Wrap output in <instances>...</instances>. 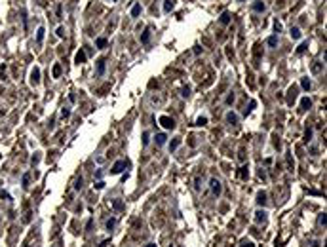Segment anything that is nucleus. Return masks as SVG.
Here are the masks:
<instances>
[{"label": "nucleus", "instance_id": "obj_21", "mask_svg": "<svg viewBox=\"0 0 327 247\" xmlns=\"http://www.w3.org/2000/svg\"><path fill=\"white\" fill-rule=\"evenodd\" d=\"M179 144H181V139H179V137H177V139H173L171 143H169V150H175V148L179 147Z\"/></svg>", "mask_w": 327, "mask_h": 247}, {"label": "nucleus", "instance_id": "obj_16", "mask_svg": "<svg viewBox=\"0 0 327 247\" xmlns=\"http://www.w3.org/2000/svg\"><path fill=\"white\" fill-rule=\"evenodd\" d=\"M95 46H97L99 50L107 48V38H103V36H101V38H97V40H95Z\"/></svg>", "mask_w": 327, "mask_h": 247}, {"label": "nucleus", "instance_id": "obj_43", "mask_svg": "<svg viewBox=\"0 0 327 247\" xmlns=\"http://www.w3.org/2000/svg\"><path fill=\"white\" fill-rule=\"evenodd\" d=\"M274 29H276V31H281V25H280V23L276 21V23H274Z\"/></svg>", "mask_w": 327, "mask_h": 247}, {"label": "nucleus", "instance_id": "obj_37", "mask_svg": "<svg viewBox=\"0 0 327 247\" xmlns=\"http://www.w3.org/2000/svg\"><path fill=\"white\" fill-rule=\"evenodd\" d=\"M183 97H188L190 95V88H183V93H181Z\"/></svg>", "mask_w": 327, "mask_h": 247}, {"label": "nucleus", "instance_id": "obj_5", "mask_svg": "<svg viewBox=\"0 0 327 247\" xmlns=\"http://www.w3.org/2000/svg\"><path fill=\"white\" fill-rule=\"evenodd\" d=\"M227 122H228V124H232V125H236L238 122H240V116H238L236 112L230 110V112H227Z\"/></svg>", "mask_w": 327, "mask_h": 247}, {"label": "nucleus", "instance_id": "obj_35", "mask_svg": "<svg viewBox=\"0 0 327 247\" xmlns=\"http://www.w3.org/2000/svg\"><path fill=\"white\" fill-rule=\"evenodd\" d=\"M61 116H63V118L71 116V108H63V110H61Z\"/></svg>", "mask_w": 327, "mask_h": 247}, {"label": "nucleus", "instance_id": "obj_26", "mask_svg": "<svg viewBox=\"0 0 327 247\" xmlns=\"http://www.w3.org/2000/svg\"><path fill=\"white\" fill-rule=\"evenodd\" d=\"M207 124V118L205 116H200V118H196V125H205Z\"/></svg>", "mask_w": 327, "mask_h": 247}, {"label": "nucleus", "instance_id": "obj_22", "mask_svg": "<svg viewBox=\"0 0 327 247\" xmlns=\"http://www.w3.org/2000/svg\"><path fill=\"white\" fill-rule=\"evenodd\" d=\"M139 14H141V4H135V6L131 8V15H133V17H137Z\"/></svg>", "mask_w": 327, "mask_h": 247}, {"label": "nucleus", "instance_id": "obj_45", "mask_svg": "<svg viewBox=\"0 0 327 247\" xmlns=\"http://www.w3.org/2000/svg\"><path fill=\"white\" fill-rule=\"evenodd\" d=\"M147 247H156V243H148V245H147Z\"/></svg>", "mask_w": 327, "mask_h": 247}, {"label": "nucleus", "instance_id": "obj_29", "mask_svg": "<svg viewBox=\"0 0 327 247\" xmlns=\"http://www.w3.org/2000/svg\"><path fill=\"white\" fill-rule=\"evenodd\" d=\"M306 48H308V44H306V42H302L301 46L297 48V53H304V50H306Z\"/></svg>", "mask_w": 327, "mask_h": 247}, {"label": "nucleus", "instance_id": "obj_24", "mask_svg": "<svg viewBox=\"0 0 327 247\" xmlns=\"http://www.w3.org/2000/svg\"><path fill=\"white\" fill-rule=\"evenodd\" d=\"M112 207H114V209H118V211H120V209H124V204H122L120 200H112Z\"/></svg>", "mask_w": 327, "mask_h": 247}, {"label": "nucleus", "instance_id": "obj_19", "mask_svg": "<svg viewBox=\"0 0 327 247\" xmlns=\"http://www.w3.org/2000/svg\"><path fill=\"white\" fill-rule=\"evenodd\" d=\"M61 72H63V68H61V65H55L53 67V78H59V76H61Z\"/></svg>", "mask_w": 327, "mask_h": 247}, {"label": "nucleus", "instance_id": "obj_17", "mask_svg": "<svg viewBox=\"0 0 327 247\" xmlns=\"http://www.w3.org/2000/svg\"><path fill=\"white\" fill-rule=\"evenodd\" d=\"M97 74H105V59H99L97 61Z\"/></svg>", "mask_w": 327, "mask_h": 247}, {"label": "nucleus", "instance_id": "obj_23", "mask_svg": "<svg viewBox=\"0 0 327 247\" xmlns=\"http://www.w3.org/2000/svg\"><path fill=\"white\" fill-rule=\"evenodd\" d=\"M291 36H293L295 40L301 38V29H299V27H293V29H291Z\"/></svg>", "mask_w": 327, "mask_h": 247}, {"label": "nucleus", "instance_id": "obj_12", "mask_svg": "<svg viewBox=\"0 0 327 247\" xmlns=\"http://www.w3.org/2000/svg\"><path fill=\"white\" fill-rule=\"evenodd\" d=\"M154 139H156V144H160V147H162V144H165V139H167V135H165V133H158V135H156Z\"/></svg>", "mask_w": 327, "mask_h": 247}, {"label": "nucleus", "instance_id": "obj_11", "mask_svg": "<svg viewBox=\"0 0 327 247\" xmlns=\"http://www.w3.org/2000/svg\"><path fill=\"white\" fill-rule=\"evenodd\" d=\"M148 40H150V29H145L143 34H141V42H143V44H148Z\"/></svg>", "mask_w": 327, "mask_h": 247}, {"label": "nucleus", "instance_id": "obj_7", "mask_svg": "<svg viewBox=\"0 0 327 247\" xmlns=\"http://www.w3.org/2000/svg\"><path fill=\"white\" fill-rule=\"evenodd\" d=\"M173 8H175V0H165V2H164V11H165V14H169Z\"/></svg>", "mask_w": 327, "mask_h": 247}, {"label": "nucleus", "instance_id": "obj_41", "mask_svg": "<svg viewBox=\"0 0 327 247\" xmlns=\"http://www.w3.org/2000/svg\"><path fill=\"white\" fill-rule=\"evenodd\" d=\"M234 103V93H232V95H228L227 97V105H232Z\"/></svg>", "mask_w": 327, "mask_h": 247}, {"label": "nucleus", "instance_id": "obj_3", "mask_svg": "<svg viewBox=\"0 0 327 247\" xmlns=\"http://www.w3.org/2000/svg\"><path fill=\"white\" fill-rule=\"evenodd\" d=\"M160 124H162V127H165V129H173L175 127V120L169 118V116H162V118H160Z\"/></svg>", "mask_w": 327, "mask_h": 247}, {"label": "nucleus", "instance_id": "obj_6", "mask_svg": "<svg viewBox=\"0 0 327 247\" xmlns=\"http://www.w3.org/2000/svg\"><path fill=\"white\" fill-rule=\"evenodd\" d=\"M257 204L259 205H264L266 204V192H262V190H259V192H257Z\"/></svg>", "mask_w": 327, "mask_h": 247}, {"label": "nucleus", "instance_id": "obj_10", "mask_svg": "<svg viewBox=\"0 0 327 247\" xmlns=\"http://www.w3.org/2000/svg\"><path fill=\"white\" fill-rule=\"evenodd\" d=\"M44 32H46V29H44V27H38V31H36V42H38V44H42Z\"/></svg>", "mask_w": 327, "mask_h": 247}, {"label": "nucleus", "instance_id": "obj_40", "mask_svg": "<svg viewBox=\"0 0 327 247\" xmlns=\"http://www.w3.org/2000/svg\"><path fill=\"white\" fill-rule=\"evenodd\" d=\"M103 186H105V183H103V181H97V183H95V188H97V190H101Z\"/></svg>", "mask_w": 327, "mask_h": 247}, {"label": "nucleus", "instance_id": "obj_2", "mask_svg": "<svg viewBox=\"0 0 327 247\" xmlns=\"http://www.w3.org/2000/svg\"><path fill=\"white\" fill-rule=\"evenodd\" d=\"M209 188H211L213 196H219V194L223 192V184H221L219 179H211V181H209Z\"/></svg>", "mask_w": 327, "mask_h": 247}, {"label": "nucleus", "instance_id": "obj_38", "mask_svg": "<svg viewBox=\"0 0 327 247\" xmlns=\"http://www.w3.org/2000/svg\"><path fill=\"white\" fill-rule=\"evenodd\" d=\"M57 36H59V38L65 36V29H63V27H59V29H57Z\"/></svg>", "mask_w": 327, "mask_h": 247}, {"label": "nucleus", "instance_id": "obj_32", "mask_svg": "<svg viewBox=\"0 0 327 247\" xmlns=\"http://www.w3.org/2000/svg\"><path fill=\"white\" fill-rule=\"evenodd\" d=\"M242 247H255V243H253L251 240H244L242 241Z\"/></svg>", "mask_w": 327, "mask_h": 247}, {"label": "nucleus", "instance_id": "obj_15", "mask_svg": "<svg viewBox=\"0 0 327 247\" xmlns=\"http://www.w3.org/2000/svg\"><path fill=\"white\" fill-rule=\"evenodd\" d=\"M301 86H302V90H304V91H308L310 88H312V82H310V78H302V80H301Z\"/></svg>", "mask_w": 327, "mask_h": 247}, {"label": "nucleus", "instance_id": "obj_31", "mask_svg": "<svg viewBox=\"0 0 327 247\" xmlns=\"http://www.w3.org/2000/svg\"><path fill=\"white\" fill-rule=\"evenodd\" d=\"M0 198H2V200H11V196L6 192V190H0Z\"/></svg>", "mask_w": 327, "mask_h": 247}, {"label": "nucleus", "instance_id": "obj_36", "mask_svg": "<svg viewBox=\"0 0 327 247\" xmlns=\"http://www.w3.org/2000/svg\"><path fill=\"white\" fill-rule=\"evenodd\" d=\"M194 188H196V190L202 188V179H196V181H194Z\"/></svg>", "mask_w": 327, "mask_h": 247}, {"label": "nucleus", "instance_id": "obj_13", "mask_svg": "<svg viewBox=\"0 0 327 247\" xmlns=\"http://www.w3.org/2000/svg\"><path fill=\"white\" fill-rule=\"evenodd\" d=\"M301 107H302V110H308V108L312 107V101H310L308 97H302V101H301Z\"/></svg>", "mask_w": 327, "mask_h": 247}, {"label": "nucleus", "instance_id": "obj_34", "mask_svg": "<svg viewBox=\"0 0 327 247\" xmlns=\"http://www.w3.org/2000/svg\"><path fill=\"white\" fill-rule=\"evenodd\" d=\"M304 141H306V143H308V141H312V131H310V129L304 133Z\"/></svg>", "mask_w": 327, "mask_h": 247}, {"label": "nucleus", "instance_id": "obj_20", "mask_svg": "<svg viewBox=\"0 0 327 247\" xmlns=\"http://www.w3.org/2000/svg\"><path fill=\"white\" fill-rule=\"evenodd\" d=\"M221 23H223V25H228L230 23V14L228 11H224V14L221 15Z\"/></svg>", "mask_w": 327, "mask_h": 247}, {"label": "nucleus", "instance_id": "obj_44", "mask_svg": "<svg viewBox=\"0 0 327 247\" xmlns=\"http://www.w3.org/2000/svg\"><path fill=\"white\" fill-rule=\"evenodd\" d=\"M107 243H108V240H105V241H103V243H101L99 247H107Z\"/></svg>", "mask_w": 327, "mask_h": 247}, {"label": "nucleus", "instance_id": "obj_33", "mask_svg": "<svg viewBox=\"0 0 327 247\" xmlns=\"http://www.w3.org/2000/svg\"><path fill=\"white\" fill-rule=\"evenodd\" d=\"M148 139H150V135L145 131V133H143V147H147V144H148Z\"/></svg>", "mask_w": 327, "mask_h": 247}, {"label": "nucleus", "instance_id": "obj_9", "mask_svg": "<svg viewBox=\"0 0 327 247\" xmlns=\"http://www.w3.org/2000/svg\"><path fill=\"white\" fill-rule=\"evenodd\" d=\"M262 221H266V211L259 209V211L255 213V222H262Z\"/></svg>", "mask_w": 327, "mask_h": 247}, {"label": "nucleus", "instance_id": "obj_27", "mask_svg": "<svg viewBox=\"0 0 327 247\" xmlns=\"http://www.w3.org/2000/svg\"><path fill=\"white\" fill-rule=\"evenodd\" d=\"M276 44H278V36H270V38H268V46L274 48Z\"/></svg>", "mask_w": 327, "mask_h": 247}, {"label": "nucleus", "instance_id": "obj_18", "mask_svg": "<svg viewBox=\"0 0 327 247\" xmlns=\"http://www.w3.org/2000/svg\"><path fill=\"white\" fill-rule=\"evenodd\" d=\"M253 10H255V11H264V2H261V0H257V2L253 4Z\"/></svg>", "mask_w": 327, "mask_h": 247}, {"label": "nucleus", "instance_id": "obj_14", "mask_svg": "<svg viewBox=\"0 0 327 247\" xmlns=\"http://www.w3.org/2000/svg\"><path fill=\"white\" fill-rule=\"evenodd\" d=\"M318 224L321 226V228H325V224H327V215L325 213H320L318 215Z\"/></svg>", "mask_w": 327, "mask_h": 247}, {"label": "nucleus", "instance_id": "obj_1", "mask_svg": "<svg viewBox=\"0 0 327 247\" xmlns=\"http://www.w3.org/2000/svg\"><path fill=\"white\" fill-rule=\"evenodd\" d=\"M126 167H128V162H126V160H118V162H114V165H112L110 173H112V175H118V173H122Z\"/></svg>", "mask_w": 327, "mask_h": 247}, {"label": "nucleus", "instance_id": "obj_8", "mask_svg": "<svg viewBox=\"0 0 327 247\" xmlns=\"http://www.w3.org/2000/svg\"><path fill=\"white\" fill-rule=\"evenodd\" d=\"M74 63H76V65L86 63V53H84V51H78V53H76V57H74Z\"/></svg>", "mask_w": 327, "mask_h": 247}, {"label": "nucleus", "instance_id": "obj_25", "mask_svg": "<svg viewBox=\"0 0 327 247\" xmlns=\"http://www.w3.org/2000/svg\"><path fill=\"white\" fill-rule=\"evenodd\" d=\"M240 177H242V179H247V177H249V171H247V165H244V167H242V171H240Z\"/></svg>", "mask_w": 327, "mask_h": 247}, {"label": "nucleus", "instance_id": "obj_30", "mask_svg": "<svg viewBox=\"0 0 327 247\" xmlns=\"http://www.w3.org/2000/svg\"><path fill=\"white\" fill-rule=\"evenodd\" d=\"M29 181H31V175H29V173H25V175H23V186H25V188L29 186Z\"/></svg>", "mask_w": 327, "mask_h": 247}, {"label": "nucleus", "instance_id": "obj_28", "mask_svg": "<svg viewBox=\"0 0 327 247\" xmlns=\"http://www.w3.org/2000/svg\"><path fill=\"white\" fill-rule=\"evenodd\" d=\"M114 226H116V219H108V221H107V228L112 230Z\"/></svg>", "mask_w": 327, "mask_h": 247}, {"label": "nucleus", "instance_id": "obj_4", "mask_svg": "<svg viewBox=\"0 0 327 247\" xmlns=\"http://www.w3.org/2000/svg\"><path fill=\"white\" fill-rule=\"evenodd\" d=\"M31 84H33V86H38L40 84V68L38 67H34L33 70H31Z\"/></svg>", "mask_w": 327, "mask_h": 247}, {"label": "nucleus", "instance_id": "obj_42", "mask_svg": "<svg viewBox=\"0 0 327 247\" xmlns=\"http://www.w3.org/2000/svg\"><path fill=\"white\" fill-rule=\"evenodd\" d=\"M312 70H314V72H320V70H321V65H320V63H316V65H314V68H312Z\"/></svg>", "mask_w": 327, "mask_h": 247}, {"label": "nucleus", "instance_id": "obj_39", "mask_svg": "<svg viewBox=\"0 0 327 247\" xmlns=\"http://www.w3.org/2000/svg\"><path fill=\"white\" fill-rule=\"evenodd\" d=\"M82 184H84V183H82V179H78V181H76V184H74V188H76V190H80V188H82Z\"/></svg>", "mask_w": 327, "mask_h": 247}]
</instances>
